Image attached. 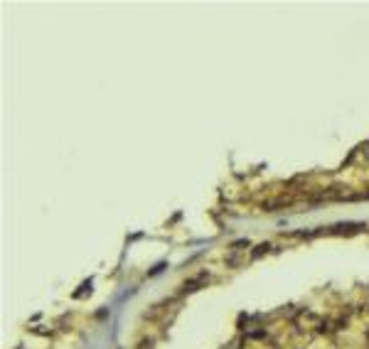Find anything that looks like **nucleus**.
Here are the masks:
<instances>
[{
    "instance_id": "obj_1",
    "label": "nucleus",
    "mask_w": 369,
    "mask_h": 349,
    "mask_svg": "<svg viewBox=\"0 0 369 349\" xmlns=\"http://www.w3.org/2000/svg\"><path fill=\"white\" fill-rule=\"evenodd\" d=\"M205 280H207L205 273H202V276H197L195 280H190V283H185V285H182V293H192V290H197V285H200V283H205Z\"/></svg>"
},
{
    "instance_id": "obj_2",
    "label": "nucleus",
    "mask_w": 369,
    "mask_h": 349,
    "mask_svg": "<svg viewBox=\"0 0 369 349\" xmlns=\"http://www.w3.org/2000/svg\"><path fill=\"white\" fill-rule=\"evenodd\" d=\"M268 249H271V246H268V244H261V246H259V249H256V251H254V258H259V256H261V253H264V251H268Z\"/></svg>"
}]
</instances>
